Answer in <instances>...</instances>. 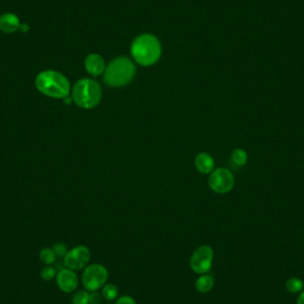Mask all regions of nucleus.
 Returning a JSON list of instances; mask_svg holds the SVG:
<instances>
[{
    "label": "nucleus",
    "mask_w": 304,
    "mask_h": 304,
    "mask_svg": "<svg viewBox=\"0 0 304 304\" xmlns=\"http://www.w3.org/2000/svg\"><path fill=\"white\" fill-rule=\"evenodd\" d=\"M297 304H304V291L300 295L299 298L297 300Z\"/></svg>",
    "instance_id": "nucleus-24"
},
{
    "label": "nucleus",
    "mask_w": 304,
    "mask_h": 304,
    "mask_svg": "<svg viewBox=\"0 0 304 304\" xmlns=\"http://www.w3.org/2000/svg\"><path fill=\"white\" fill-rule=\"evenodd\" d=\"M72 304H89V293L87 291H79L72 297Z\"/></svg>",
    "instance_id": "nucleus-18"
},
{
    "label": "nucleus",
    "mask_w": 304,
    "mask_h": 304,
    "mask_svg": "<svg viewBox=\"0 0 304 304\" xmlns=\"http://www.w3.org/2000/svg\"><path fill=\"white\" fill-rule=\"evenodd\" d=\"M40 261L45 263L46 265H52L56 261V254L53 248H45L39 253Z\"/></svg>",
    "instance_id": "nucleus-14"
},
{
    "label": "nucleus",
    "mask_w": 304,
    "mask_h": 304,
    "mask_svg": "<svg viewBox=\"0 0 304 304\" xmlns=\"http://www.w3.org/2000/svg\"><path fill=\"white\" fill-rule=\"evenodd\" d=\"M35 85L41 94L51 98L64 99L70 94L69 80L56 70H44L38 73Z\"/></svg>",
    "instance_id": "nucleus-1"
},
{
    "label": "nucleus",
    "mask_w": 304,
    "mask_h": 304,
    "mask_svg": "<svg viewBox=\"0 0 304 304\" xmlns=\"http://www.w3.org/2000/svg\"><path fill=\"white\" fill-rule=\"evenodd\" d=\"M136 75V66L127 57L114 59L106 68L104 82L111 86L128 84Z\"/></svg>",
    "instance_id": "nucleus-3"
},
{
    "label": "nucleus",
    "mask_w": 304,
    "mask_h": 304,
    "mask_svg": "<svg viewBox=\"0 0 304 304\" xmlns=\"http://www.w3.org/2000/svg\"><path fill=\"white\" fill-rule=\"evenodd\" d=\"M21 22L19 17L13 13H4L0 15V30L11 34L17 31Z\"/></svg>",
    "instance_id": "nucleus-11"
},
{
    "label": "nucleus",
    "mask_w": 304,
    "mask_h": 304,
    "mask_svg": "<svg viewBox=\"0 0 304 304\" xmlns=\"http://www.w3.org/2000/svg\"><path fill=\"white\" fill-rule=\"evenodd\" d=\"M63 258L64 265L68 269L76 272L86 267L91 258V253L86 247L79 246L68 251Z\"/></svg>",
    "instance_id": "nucleus-8"
},
{
    "label": "nucleus",
    "mask_w": 304,
    "mask_h": 304,
    "mask_svg": "<svg viewBox=\"0 0 304 304\" xmlns=\"http://www.w3.org/2000/svg\"><path fill=\"white\" fill-rule=\"evenodd\" d=\"M103 304V296L97 291L89 292V304Z\"/></svg>",
    "instance_id": "nucleus-21"
},
{
    "label": "nucleus",
    "mask_w": 304,
    "mask_h": 304,
    "mask_svg": "<svg viewBox=\"0 0 304 304\" xmlns=\"http://www.w3.org/2000/svg\"><path fill=\"white\" fill-rule=\"evenodd\" d=\"M286 289L290 293H299L304 289V282L298 278H291L285 284Z\"/></svg>",
    "instance_id": "nucleus-17"
},
{
    "label": "nucleus",
    "mask_w": 304,
    "mask_h": 304,
    "mask_svg": "<svg viewBox=\"0 0 304 304\" xmlns=\"http://www.w3.org/2000/svg\"><path fill=\"white\" fill-rule=\"evenodd\" d=\"M214 261V251L209 246H201L192 253L190 264L196 274H206L210 272Z\"/></svg>",
    "instance_id": "nucleus-6"
},
{
    "label": "nucleus",
    "mask_w": 304,
    "mask_h": 304,
    "mask_svg": "<svg viewBox=\"0 0 304 304\" xmlns=\"http://www.w3.org/2000/svg\"><path fill=\"white\" fill-rule=\"evenodd\" d=\"M109 272L106 267L99 263L90 264L84 268L82 273V284L88 292L103 288L108 280Z\"/></svg>",
    "instance_id": "nucleus-5"
},
{
    "label": "nucleus",
    "mask_w": 304,
    "mask_h": 304,
    "mask_svg": "<svg viewBox=\"0 0 304 304\" xmlns=\"http://www.w3.org/2000/svg\"><path fill=\"white\" fill-rule=\"evenodd\" d=\"M72 99L80 108H94L102 99L101 85L90 79L79 80L73 86Z\"/></svg>",
    "instance_id": "nucleus-4"
},
{
    "label": "nucleus",
    "mask_w": 304,
    "mask_h": 304,
    "mask_svg": "<svg viewBox=\"0 0 304 304\" xmlns=\"http://www.w3.org/2000/svg\"><path fill=\"white\" fill-rule=\"evenodd\" d=\"M208 183L214 192L224 194L230 192L234 186V176L229 170L221 167L211 173Z\"/></svg>",
    "instance_id": "nucleus-7"
},
{
    "label": "nucleus",
    "mask_w": 304,
    "mask_h": 304,
    "mask_svg": "<svg viewBox=\"0 0 304 304\" xmlns=\"http://www.w3.org/2000/svg\"><path fill=\"white\" fill-rule=\"evenodd\" d=\"M84 67L89 74L97 77L105 70V62L101 55L92 54L85 58Z\"/></svg>",
    "instance_id": "nucleus-10"
},
{
    "label": "nucleus",
    "mask_w": 304,
    "mask_h": 304,
    "mask_svg": "<svg viewBox=\"0 0 304 304\" xmlns=\"http://www.w3.org/2000/svg\"><path fill=\"white\" fill-rule=\"evenodd\" d=\"M195 166L200 173L206 174L213 171V169L215 167V161L208 153L202 152L196 156Z\"/></svg>",
    "instance_id": "nucleus-12"
},
{
    "label": "nucleus",
    "mask_w": 304,
    "mask_h": 304,
    "mask_svg": "<svg viewBox=\"0 0 304 304\" xmlns=\"http://www.w3.org/2000/svg\"><path fill=\"white\" fill-rule=\"evenodd\" d=\"M56 284L61 292L70 294L77 289L79 285V277L74 271L68 268L62 269L57 273Z\"/></svg>",
    "instance_id": "nucleus-9"
},
{
    "label": "nucleus",
    "mask_w": 304,
    "mask_h": 304,
    "mask_svg": "<svg viewBox=\"0 0 304 304\" xmlns=\"http://www.w3.org/2000/svg\"><path fill=\"white\" fill-rule=\"evenodd\" d=\"M53 250L56 254L57 257H64L68 253L67 247L63 243H57L53 247Z\"/></svg>",
    "instance_id": "nucleus-20"
},
{
    "label": "nucleus",
    "mask_w": 304,
    "mask_h": 304,
    "mask_svg": "<svg viewBox=\"0 0 304 304\" xmlns=\"http://www.w3.org/2000/svg\"><path fill=\"white\" fill-rule=\"evenodd\" d=\"M116 304H136V302L131 296L124 295L117 300Z\"/></svg>",
    "instance_id": "nucleus-22"
},
{
    "label": "nucleus",
    "mask_w": 304,
    "mask_h": 304,
    "mask_svg": "<svg viewBox=\"0 0 304 304\" xmlns=\"http://www.w3.org/2000/svg\"><path fill=\"white\" fill-rule=\"evenodd\" d=\"M231 159L237 166H242L248 162V153L242 149H237L232 152Z\"/></svg>",
    "instance_id": "nucleus-16"
},
{
    "label": "nucleus",
    "mask_w": 304,
    "mask_h": 304,
    "mask_svg": "<svg viewBox=\"0 0 304 304\" xmlns=\"http://www.w3.org/2000/svg\"><path fill=\"white\" fill-rule=\"evenodd\" d=\"M55 276H56V271L51 265H47V266L44 267L40 272V276L44 280H51Z\"/></svg>",
    "instance_id": "nucleus-19"
},
{
    "label": "nucleus",
    "mask_w": 304,
    "mask_h": 304,
    "mask_svg": "<svg viewBox=\"0 0 304 304\" xmlns=\"http://www.w3.org/2000/svg\"><path fill=\"white\" fill-rule=\"evenodd\" d=\"M118 289L113 284H105L103 287V297L109 302H111L117 298Z\"/></svg>",
    "instance_id": "nucleus-15"
},
{
    "label": "nucleus",
    "mask_w": 304,
    "mask_h": 304,
    "mask_svg": "<svg viewBox=\"0 0 304 304\" xmlns=\"http://www.w3.org/2000/svg\"></svg>",
    "instance_id": "nucleus-25"
},
{
    "label": "nucleus",
    "mask_w": 304,
    "mask_h": 304,
    "mask_svg": "<svg viewBox=\"0 0 304 304\" xmlns=\"http://www.w3.org/2000/svg\"><path fill=\"white\" fill-rule=\"evenodd\" d=\"M19 29L23 33L28 32V30H29V26L27 24H21Z\"/></svg>",
    "instance_id": "nucleus-23"
},
{
    "label": "nucleus",
    "mask_w": 304,
    "mask_h": 304,
    "mask_svg": "<svg viewBox=\"0 0 304 304\" xmlns=\"http://www.w3.org/2000/svg\"><path fill=\"white\" fill-rule=\"evenodd\" d=\"M215 285V279L213 276L207 274H203L196 281V290L202 294H206L210 292Z\"/></svg>",
    "instance_id": "nucleus-13"
},
{
    "label": "nucleus",
    "mask_w": 304,
    "mask_h": 304,
    "mask_svg": "<svg viewBox=\"0 0 304 304\" xmlns=\"http://www.w3.org/2000/svg\"><path fill=\"white\" fill-rule=\"evenodd\" d=\"M131 52L135 60L140 65H153L161 55V46L156 37L143 34L133 42Z\"/></svg>",
    "instance_id": "nucleus-2"
}]
</instances>
